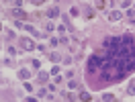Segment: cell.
Instances as JSON below:
<instances>
[{
  "label": "cell",
  "mask_w": 135,
  "mask_h": 102,
  "mask_svg": "<svg viewBox=\"0 0 135 102\" xmlns=\"http://www.w3.org/2000/svg\"><path fill=\"white\" fill-rule=\"evenodd\" d=\"M51 74H53V76H55V74H59V65H53V68H51Z\"/></svg>",
  "instance_id": "23"
},
{
  "label": "cell",
  "mask_w": 135,
  "mask_h": 102,
  "mask_svg": "<svg viewBox=\"0 0 135 102\" xmlns=\"http://www.w3.org/2000/svg\"><path fill=\"white\" fill-rule=\"evenodd\" d=\"M45 31H47V33H53V31H55V25H53V23H47V25H45Z\"/></svg>",
  "instance_id": "15"
},
{
  "label": "cell",
  "mask_w": 135,
  "mask_h": 102,
  "mask_svg": "<svg viewBox=\"0 0 135 102\" xmlns=\"http://www.w3.org/2000/svg\"><path fill=\"white\" fill-rule=\"evenodd\" d=\"M25 100H27V102H35V100H37V98H35V96H31V94H29V96H27Z\"/></svg>",
  "instance_id": "25"
},
{
  "label": "cell",
  "mask_w": 135,
  "mask_h": 102,
  "mask_svg": "<svg viewBox=\"0 0 135 102\" xmlns=\"http://www.w3.org/2000/svg\"><path fill=\"white\" fill-rule=\"evenodd\" d=\"M49 59L53 61V63H57V61H61V55H59V53H55V51H53V53H49Z\"/></svg>",
  "instance_id": "9"
},
{
  "label": "cell",
  "mask_w": 135,
  "mask_h": 102,
  "mask_svg": "<svg viewBox=\"0 0 135 102\" xmlns=\"http://www.w3.org/2000/svg\"><path fill=\"white\" fill-rule=\"evenodd\" d=\"M121 17H123V12H119V10H113L109 14V21L110 23H117V21H121Z\"/></svg>",
  "instance_id": "4"
},
{
  "label": "cell",
  "mask_w": 135,
  "mask_h": 102,
  "mask_svg": "<svg viewBox=\"0 0 135 102\" xmlns=\"http://www.w3.org/2000/svg\"><path fill=\"white\" fill-rule=\"evenodd\" d=\"M29 2H31V4H35V6H41L45 0H29Z\"/></svg>",
  "instance_id": "19"
},
{
  "label": "cell",
  "mask_w": 135,
  "mask_h": 102,
  "mask_svg": "<svg viewBox=\"0 0 135 102\" xmlns=\"http://www.w3.org/2000/svg\"><path fill=\"white\" fill-rule=\"evenodd\" d=\"M2 65H6V68H10V65H12V61H10V59H6V57H4V59H2Z\"/></svg>",
  "instance_id": "21"
},
{
  "label": "cell",
  "mask_w": 135,
  "mask_h": 102,
  "mask_svg": "<svg viewBox=\"0 0 135 102\" xmlns=\"http://www.w3.org/2000/svg\"><path fill=\"white\" fill-rule=\"evenodd\" d=\"M94 6H96L98 10H102L104 6H107V0H96V2H94Z\"/></svg>",
  "instance_id": "12"
},
{
  "label": "cell",
  "mask_w": 135,
  "mask_h": 102,
  "mask_svg": "<svg viewBox=\"0 0 135 102\" xmlns=\"http://www.w3.org/2000/svg\"><path fill=\"white\" fill-rule=\"evenodd\" d=\"M18 45H21L23 51H35L37 49V45H35V41L31 37H21V39H18Z\"/></svg>",
  "instance_id": "2"
},
{
  "label": "cell",
  "mask_w": 135,
  "mask_h": 102,
  "mask_svg": "<svg viewBox=\"0 0 135 102\" xmlns=\"http://www.w3.org/2000/svg\"><path fill=\"white\" fill-rule=\"evenodd\" d=\"M49 43H51V47H57V45H59L61 41H59V39H55V37H51V39H49Z\"/></svg>",
  "instance_id": "17"
},
{
  "label": "cell",
  "mask_w": 135,
  "mask_h": 102,
  "mask_svg": "<svg viewBox=\"0 0 135 102\" xmlns=\"http://www.w3.org/2000/svg\"><path fill=\"white\" fill-rule=\"evenodd\" d=\"M96 17V12H94V8H86V18L90 21V18H94Z\"/></svg>",
  "instance_id": "14"
},
{
  "label": "cell",
  "mask_w": 135,
  "mask_h": 102,
  "mask_svg": "<svg viewBox=\"0 0 135 102\" xmlns=\"http://www.w3.org/2000/svg\"><path fill=\"white\" fill-rule=\"evenodd\" d=\"M10 17L15 18V21H27V18H31L23 8H12V10H10Z\"/></svg>",
  "instance_id": "3"
},
{
  "label": "cell",
  "mask_w": 135,
  "mask_h": 102,
  "mask_svg": "<svg viewBox=\"0 0 135 102\" xmlns=\"http://www.w3.org/2000/svg\"><path fill=\"white\" fill-rule=\"evenodd\" d=\"M18 78H21V80H29V78H31V72H29V69H21V72H18Z\"/></svg>",
  "instance_id": "8"
},
{
  "label": "cell",
  "mask_w": 135,
  "mask_h": 102,
  "mask_svg": "<svg viewBox=\"0 0 135 102\" xmlns=\"http://www.w3.org/2000/svg\"><path fill=\"white\" fill-rule=\"evenodd\" d=\"M133 23H135V21H133Z\"/></svg>",
  "instance_id": "27"
},
{
  "label": "cell",
  "mask_w": 135,
  "mask_h": 102,
  "mask_svg": "<svg viewBox=\"0 0 135 102\" xmlns=\"http://www.w3.org/2000/svg\"><path fill=\"white\" fill-rule=\"evenodd\" d=\"M78 100H84V102H90V100H92V96H90V94L86 92V90H82V92H80V96H78Z\"/></svg>",
  "instance_id": "7"
},
{
  "label": "cell",
  "mask_w": 135,
  "mask_h": 102,
  "mask_svg": "<svg viewBox=\"0 0 135 102\" xmlns=\"http://www.w3.org/2000/svg\"><path fill=\"white\" fill-rule=\"evenodd\" d=\"M102 68V55L100 53H96L92 55L88 63H86V76H94V74H98V69Z\"/></svg>",
  "instance_id": "1"
},
{
  "label": "cell",
  "mask_w": 135,
  "mask_h": 102,
  "mask_svg": "<svg viewBox=\"0 0 135 102\" xmlns=\"http://www.w3.org/2000/svg\"><path fill=\"white\" fill-rule=\"evenodd\" d=\"M4 37H6V39H15V31H10V29H4Z\"/></svg>",
  "instance_id": "13"
},
{
  "label": "cell",
  "mask_w": 135,
  "mask_h": 102,
  "mask_svg": "<svg viewBox=\"0 0 135 102\" xmlns=\"http://www.w3.org/2000/svg\"><path fill=\"white\" fill-rule=\"evenodd\" d=\"M68 86H70V90H76V88H80V84H78V82H68Z\"/></svg>",
  "instance_id": "18"
},
{
  "label": "cell",
  "mask_w": 135,
  "mask_h": 102,
  "mask_svg": "<svg viewBox=\"0 0 135 102\" xmlns=\"http://www.w3.org/2000/svg\"><path fill=\"white\" fill-rule=\"evenodd\" d=\"M25 90H27V92H31V90H33V86L29 84V82H25Z\"/></svg>",
  "instance_id": "24"
},
{
  "label": "cell",
  "mask_w": 135,
  "mask_h": 102,
  "mask_svg": "<svg viewBox=\"0 0 135 102\" xmlns=\"http://www.w3.org/2000/svg\"><path fill=\"white\" fill-rule=\"evenodd\" d=\"M37 80H39V84H45V82L49 80V74H47V72H41V69H39V74H37Z\"/></svg>",
  "instance_id": "5"
},
{
  "label": "cell",
  "mask_w": 135,
  "mask_h": 102,
  "mask_svg": "<svg viewBox=\"0 0 135 102\" xmlns=\"http://www.w3.org/2000/svg\"><path fill=\"white\" fill-rule=\"evenodd\" d=\"M64 23H66V27L70 29V31H72V23H70V18H68V17H64Z\"/></svg>",
  "instance_id": "22"
},
{
  "label": "cell",
  "mask_w": 135,
  "mask_h": 102,
  "mask_svg": "<svg viewBox=\"0 0 135 102\" xmlns=\"http://www.w3.org/2000/svg\"><path fill=\"white\" fill-rule=\"evenodd\" d=\"M31 65H33V68L39 72V69H41V61H39V59H33V61H31Z\"/></svg>",
  "instance_id": "16"
},
{
  "label": "cell",
  "mask_w": 135,
  "mask_h": 102,
  "mask_svg": "<svg viewBox=\"0 0 135 102\" xmlns=\"http://www.w3.org/2000/svg\"><path fill=\"white\" fill-rule=\"evenodd\" d=\"M59 14H61V12H59V8H57V6H53V8H49V10H47V17H49V18H57Z\"/></svg>",
  "instance_id": "6"
},
{
  "label": "cell",
  "mask_w": 135,
  "mask_h": 102,
  "mask_svg": "<svg viewBox=\"0 0 135 102\" xmlns=\"http://www.w3.org/2000/svg\"><path fill=\"white\" fill-rule=\"evenodd\" d=\"M127 92L131 94V96H135V80H131V82H129V86H127Z\"/></svg>",
  "instance_id": "10"
},
{
  "label": "cell",
  "mask_w": 135,
  "mask_h": 102,
  "mask_svg": "<svg viewBox=\"0 0 135 102\" xmlns=\"http://www.w3.org/2000/svg\"><path fill=\"white\" fill-rule=\"evenodd\" d=\"M4 2H8V0H4Z\"/></svg>",
  "instance_id": "26"
},
{
  "label": "cell",
  "mask_w": 135,
  "mask_h": 102,
  "mask_svg": "<svg viewBox=\"0 0 135 102\" xmlns=\"http://www.w3.org/2000/svg\"><path fill=\"white\" fill-rule=\"evenodd\" d=\"M70 14H72V17H78V8H76V6H72V8H70Z\"/></svg>",
  "instance_id": "20"
},
{
  "label": "cell",
  "mask_w": 135,
  "mask_h": 102,
  "mask_svg": "<svg viewBox=\"0 0 135 102\" xmlns=\"http://www.w3.org/2000/svg\"><path fill=\"white\" fill-rule=\"evenodd\" d=\"M102 100H104V102H113V100H117V98H115V94L107 92V94H104V96H102Z\"/></svg>",
  "instance_id": "11"
}]
</instances>
